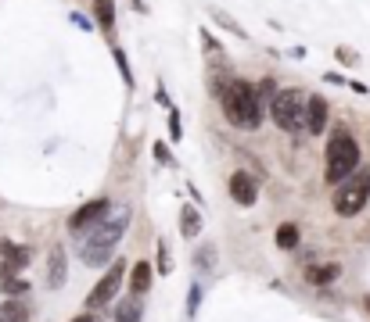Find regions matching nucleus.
<instances>
[{
    "mask_svg": "<svg viewBox=\"0 0 370 322\" xmlns=\"http://www.w3.org/2000/svg\"><path fill=\"white\" fill-rule=\"evenodd\" d=\"M338 276H342V265H338V262H324V265H305V279H310L313 286H327V283H334Z\"/></svg>",
    "mask_w": 370,
    "mask_h": 322,
    "instance_id": "nucleus-12",
    "label": "nucleus"
},
{
    "mask_svg": "<svg viewBox=\"0 0 370 322\" xmlns=\"http://www.w3.org/2000/svg\"><path fill=\"white\" fill-rule=\"evenodd\" d=\"M366 197H370V169L363 165H356L342 183H338V193H334V211L338 215H345V218H352V215H359L363 211V204H366Z\"/></svg>",
    "mask_w": 370,
    "mask_h": 322,
    "instance_id": "nucleus-4",
    "label": "nucleus"
},
{
    "mask_svg": "<svg viewBox=\"0 0 370 322\" xmlns=\"http://www.w3.org/2000/svg\"><path fill=\"white\" fill-rule=\"evenodd\" d=\"M298 240H302V233H298V225H295V222L277 225V247H281V251H295Z\"/></svg>",
    "mask_w": 370,
    "mask_h": 322,
    "instance_id": "nucleus-18",
    "label": "nucleus"
},
{
    "mask_svg": "<svg viewBox=\"0 0 370 322\" xmlns=\"http://www.w3.org/2000/svg\"><path fill=\"white\" fill-rule=\"evenodd\" d=\"M155 158H159V161H162V165H173V154H169V147H166V144H162V140H159V144H155Z\"/></svg>",
    "mask_w": 370,
    "mask_h": 322,
    "instance_id": "nucleus-27",
    "label": "nucleus"
},
{
    "mask_svg": "<svg viewBox=\"0 0 370 322\" xmlns=\"http://www.w3.org/2000/svg\"><path fill=\"white\" fill-rule=\"evenodd\" d=\"M256 97H259V104H263V108H270V101H273V97H277V86H273V79H270V76H266V79L259 83Z\"/></svg>",
    "mask_w": 370,
    "mask_h": 322,
    "instance_id": "nucleus-21",
    "label": "nucleus"
},
{
    "mask_svg": "<svg viewBox=\"0 0 370 322\" xmlns=\"http://www.w3.org/2000/svg\"><path fill=\"white\" fill-rule=\"evenodd\" d=\"M220 104H223V115L234 129H259L266 108L259 104V97H256V86L249 79H227L220 83Z\"/></svg>",
    "mask_w": 370,
    "mask_h": 322,
    "instance_id": "nucleus-1",
    "label": "nucleus"
},
{
    "mask_svg": "<svg viewBox=\"0 0 370 322\" xmlns=\"http://www.w3.org/2000/svg\"><path fill=\"white\" fill-rule=\"evenodd\" d=\"M324 79H327V83H334V86H342V83H345V76H338V72H327Z\"/></svg>",
    "mask_w": 370,
    "mask_h": 322,
    "instance_id": "nucleus-31",
    "label": "nucleus"
},
{
    "mask_svg": "<svg viewBox=\"0 0 370 322\" xmlns=\"http://www.w3.org/2000/svg\"><path fill=\"white\" fill-rule=\"evenodd\" d=\"M305 90H298V86H291V90H281L270 101V115H273V122L284 129V133H302L305 129Z\"/></svg>",
    "mask_w": 370,
    "mask_h": 322,
    "instance_id": "nucleus-5",
    "label": "nucleus"
},
{
    "mask_svg": "<svg viewBox=\"0 0 370 322\" xmlns=\"http://www.w3.org/2000/svg\"><path fill=\"white\" fill-rule=\"evenodd\" d=\"M72 322H94V312H86V315H76Z\"/></svg>",
    "mask_w": 370,
    "mask_h": 322,
    "instance_id": "nucleus-32",
    "label": "nucleus"
},
{
    "mask_svg": "<svg viewBox=\"0 0 370 322\" xmlns=\"http://www.w3.org/2000/svg\"><path fill=\"white\" fill-rule=\"evenodd\" d=\"M29 265V251L15 240H0V276H18Z\"/></svg>",
    "mask_w": 370,
    "mask_h": 322,
    "instance_id": "nucleus-8",
    "label": "nucleus"
},
{
    "mask_svg": "<svg viewBox=\"0 0 370 322\" xmlns=\"http://www.w3.org/2000/svg\"><path fill=\"white\" fill-rule=\"evenodd\" d=\"M151 286V265L147 262H133V272H130V294H147Z\"/></svg>",
    "mask_w": 370,
    "mask_h": 322,
    "instance_id": "nucleus-16",
    "label": "nucleus"
},
{
    "mask_svg": "<svg viewBox=\"0 0 370 322\" xmlns=\"http://www.w3.org/2000/svg\"><path fill=\"white\" fill-rule=\"evenodd\" d=\"M112 211V204H108V197H98V201H86L83 208H76L72 215H69V233H83V230H90V225H98L105 215Z\"/></svg>",
    "mask_w": 370,
    "mask_h": 322,
    "instance_id": "nucleus-7",
    "label": "nucleus"
},
{
    "mask_svg": "<svg viewBox=\"0 0 370 322\" xmlns=\"http://www.w3.org/2000/svg\"><path fill=\"white\" fill-rule=\"evenodd\" d=\"M198 298H201V290L194 286V290H191V298H187V312H194V304H198Z\"/></svg>",
    "mask_w": 370,
    "mask_h": 322,
    "instance_id": "nucleus-29",
    "label": "nucleus"
},
{
    "mask_svg": "<svg viewBox=\"0 0 370 322\" xmlns=\"http://www.w3.org/2000/svg\"><path fill=\"white\" fill-rule=\"evenodd\" d=\"M65 279H69V254H65V247H61V244H54L51 254H47V286L51 290H61V286H65Z\"/></svg>",
    "mask_w": 370,
    "mask_h": 322,
    "instance_id": "nucleus-10",
    "label": "nucleus"
},
{
    "mask_svg": "<svg viewBox=\"0 0 370 322\" xmlns=\"http://www.w3.org/2000/svg\"><path fill=\"white\" fill-rule=\"evenodd\" d=\"M324 129H327V101L320 93H310L305 97V133L324 136Z\"/></svg>",
    "mask_w": 370,
    "mask_h": 322,
    "instance_id": "nucleus-9",
    "label": "nucleus"
},
{
    "mask_svg": "<svg viewBox=\"0 0 370 322\" xmlns=\"http://www.w3.org/2000/svg\"><path fill=\"white\" fill-rule=\"evenodd\" d=\"M0 322H29V304L22 298H8L0 304Z\"/></svg>",
    "mask_w": 370,
    "mask_h": 322,
    "instance_id": "nucleus-14",
    "label": "nucleus"
},
{
    "mask_svg": "<svg viewBox=\"0 0 370 322\" xmlns=\"http://www.w3.org/2000/svg\"><path fill=\"white\" fill-rule=\"evenodd\" d=\"M90 233L86 237V244H83V251H79V258L86 265H94V269H101L108 258H112V251H115V244L126 237V230H130V208L122 204L119 211H108L98 225H90Z\"/></svg>",
    "mask_w": 370,
    "mask_h": 322,
    "instance_id": "nucleus-2",
    "label": "nucleus"
},
{
    "mask_svg": "<svg viewBox=\"0 0 370 322\" xmlns=\"http://www.w3.org/2000/svg\"><path fill=\"white\" fill-rule=\"evenodd\" d=\"M122 279H126V262H112V265H108V272H105V279H98V286L90 290L86 308H90V312H101V308H105V304L119 294Z\"/></svg>",
    "mask_w": 370,
    "mask_h": 322,
    "instance_id": "nucleus-6",
    "label": "nucleus"
},
{
    "mask_svg": "<svg viewBox=\"0 0 370 322\" xmlns=\"http://www.w3.org/2000/svg\"><path fill=\"white\" fill-rule=\"evenodd\" d=\"M159 269H162V276L173 272V258H169V244L166 240H159Z\"/></svg>",
    "mask_w": 370,
    "mask_h": 322,
    "instance_id": "nucleus-22",
    "label": "nucleus"
},
{
    "mask_svg": "<svg viewBox=\"0 0 370 322\" xmlns=\"http://www.w3.org/2000/svg\"><path fill=\"white\" fill-rule=\"evenodd\" d=\"M126 4H130L137 15H147V11H151V8H147V0H126Z\"/></svg>",
    "mask_w": 370,
    "mask_h": 322,
    "instance_id": "nucleus-28",
    "label": "nucleus"
},
{
    "mask_svg": "<svg viewBox=\"0 0 370 322\" xmlns=\"http://www.w3.org/2000/svg\"><path fill=\"white\" fill-rule=\"evenodd\" d=\"M169 140H183V129H180V111H169Z\"/></svg>",
    "mask_w": 370,
    "mask_h": 322,
    "instance_id": "nucleus-24",
    "label": "nucleus"
},
{
    "mask_svg": "<svg viewBox=\"0 0 370 322\" xmlns=\"http://www.w3.org/2000/svg\"><path fill=\"white\" fill-rule=\"evenodd\" d=\"M201 47H205L209 54H216V50H223L220 43H216V40H212V32H209V29H201Z\"/></svg>",
    "mask_w": 370,
    "mask_h": 322,
    "instance_id": "nucleus-26",
    "label": "nucleus"
},
{
    "mask_svg": "<svg viewBox=\"0 0 370 322\" xmlns=\"http://www.w3.org/2000/svg\"><path fill=\"white\" fill-rule=\"evenodd\" d=\"M94 25L101 32H115V0H94Z\"/></svg>",
    "mask_w": 370,
    "mask_h": 322,
    "instance_id": "nucleus-13",
    "label": "nucleus"
},
{
    "mask_svg": "<svg viewBox=\"0 0 370 322\" xmlns=\"http://www.w3.org/2000/svg\"><path fill=\"white\" fill-rule=\"evenodd\" d=\"M334 54H338V61H342V64H356V61H359V57H356V50H352V47H338V50H334Z\"/></svg>",
    "mask_w": 370,
    "mask_h": 322,
    "instance_id": "nucleus-25",
    "label": "nucleus"
},
{
    "mask_svg": "<svg viewBox=\"0 0 370 322\" xmlns=\"http://www.w3.org/2000/svg\"><path fill=\"white\" fill-rule=\"evenodd\" d=\"M0 290H4L8 298H22L25 290H29V283L18 279V276H0Z\"/></svg>",
    "mask_w": 370,
    "mask_h": 322,
    "instance_id": "nucleus-19",
    "label": "nucleus"
},
{
    "mask_svg": "<svg viewBox=\"0 0 370 322\" xmlns=\"http://www.w3.org/2000/svg\"><path fill=\"white\" fill-rule=\"evenodd\" d=\"M140 318H144V304L137 301V294H130L115 308V322H140Z\"/></svg>",
    "mask_w": 370,
    "mask_h": 322,
    "instance_id": "nucleus-17",
    "label": "nucleus"
},
{
    "mask_svg": "<svg viewBox=\"0 0 370 322\" xmlns=\"http://www.w3.org/2000/svg\"><path fill=\"white\" fill-rule=\"evenodd\" d=\"M112 54H115V64H119V72H122V83H126V86H133V72H130L126 50H122V47H112Z\"/></svg>",
    "mask_w": 370,
    "mask_h": 322,
    "instance_id": "nucleus-20",
    "label": "nucleus"
},
{
    "mask_svg": "<svg viewBox=\"0 0 370 322\" xmlns=\"http://www.w3.org/2000/svg\"><path fill=\"white\" fill-rule=\"evenodd\" d=\"M72 22H76V25H79V29H86V32H90V29H94V22H86V18H83V15H72Z\"/></svg>",
    "mask_w": 370,
    "mask_h": 322,
    "instance_id": "nucleus-30",
    "label": "nucleus"
},
{
    "mask_svg": "<svg viewBox=\"0 0 370 322\" xmlns=\"http://www.w3.org/2000/svg\"><path fill=\"white\" fill-rule=\"evenodd\" d=\"M216 22H220L223 29H230V32H234V36H241V40H244V36H249V32H244V29H241V25H237V22L230 18V15H223V11H216Z\"/></svg>",
    "mask_w": 370,
    "mask_h": 322,
    "instance_id": "nucleus-23",
    "label": "nucleus"
},
{
    "mask_svg": "<svg viewBox=\"0 0 370 322\" xmlns=\"http://www.w3.org/2000/svg\"><path fill=\"white\" fill-rule=\"evenodd\" d=\"M180 233H183V240H194L201 233V215L191 204H183V211H180Z\"/></svg>",
    "mask_w": 370,
    "mask_h": 322,
    "instance_id": "nucleus-15",
    "label": "nucleus"
},
{
    "mask_svg": "<svg viewBox=\"0 0 370 322\" xmlns=\"http://www.w3.org/2000/svg\"><path fill=\"white\" fill-rule=\"evenodd\" d=\"M356 165H359V144L352 140V133L345 125H334V136L327 140V172H324V179L334 186V183H342Z\"/></svg>",
    "mask_w": 370,
    "mask_h": 322,
    "instance_id": "nucleus-3",
    "label": "nucleus"
},
{
    "mask_svg": "<svg viewBox=\"0 0 370 322\" xmlns=\"http://www.w3.org/2000/svg\"><path fill=\"white\" fill-rule=\"evenodd\" d=\"M230 197H234L237 204H244V208H252V204L259 201L256 179H249V172H234V176H230Z\"/></svg>",
    "mask_w": 370,
    "mask_h": 322,
    "instance_id": "nucleus-11",
    "label": "nucleus"
}]
</instances>
